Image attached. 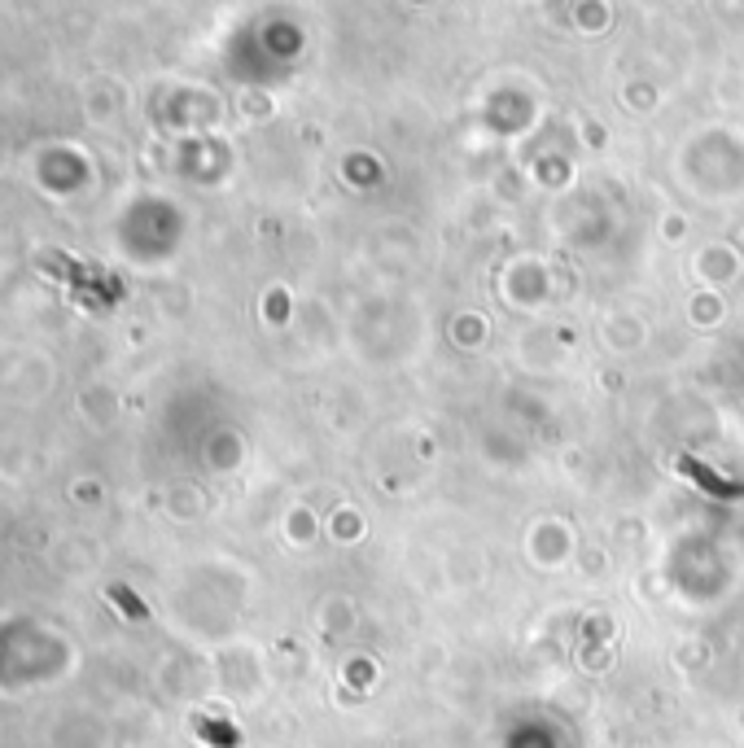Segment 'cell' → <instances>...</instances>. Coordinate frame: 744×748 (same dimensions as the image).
<instances>
[{
	"mask_svg": "<svg viewBox=\"0 0 744 748\" xmlns=\"http://www.w3.org/2000/svg\"><path fill=\"white\" fill-rule=\"evenodd\" d=\"M683 468H688V472H692V477L701 482V486H709V491H718V495H736V486H722V482H718V472H709V468L692 464V460H683Z\"/></svg>",
	"mask_w": 744,
	"mask_h": 748,
	"instance_id": "1",
	"label": "cell"
}]
</instances>
